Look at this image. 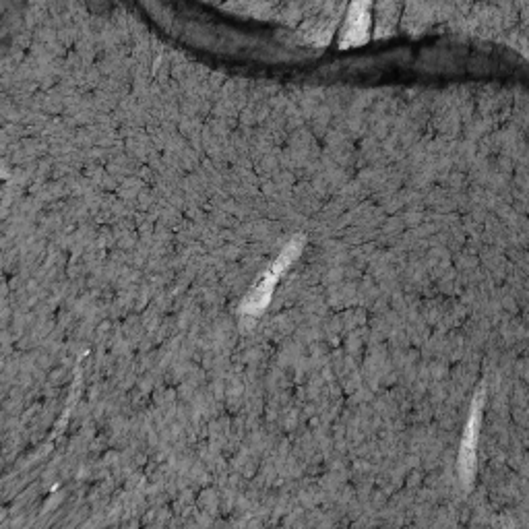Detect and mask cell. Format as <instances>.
<instances>
[{
    "label": "cell",
    "mask_w": 529,
    "mask_h": 529,
    "mask_svg": "<svg viewBox=\"0 0 529 529\" xmlns=\"http://www.w3.org/2000/svg\"><path fill=\"white\" fill-rule=\"evenodd\" d=\"M302 248H304V236H294L284 246V251L279 253V257L271 263V267L259 277V282L255 284L251 294L244 298V302H242V317L244 319H255L263 313V308H267V304L271 302V296L275 292L277 282L292 267V263L300 257Z\"/></svg>",
    "instance_id": "obj_1"
},
{
    "label": "cell",
    "mask_w": 529,
    "mask_h": 529,
    "mask_svg": "<svg viewBox=\"0 0 529 529\" xmlns=\"http://www.w3.org/2000/svg\"><path fill=\"white\" fill-rule=\"evenodd\" d=\"M482 403H484V393H478L472 403V412H470L468 424H465L463 439H461L459 476H461V482L465 484H470L476 474V447H478L480 426H482Z\"/></svg>",
    "instance_id": "obj_2"
},
{
    "label": "cell",
    "mask_w": 529,
    "mask_h": 529,
    "mask_svg": "<svg viewBox=\"0 0 529 529\" xmlns=\"http://www.w3.org/2000/svg\"><path fill=\"white\" fill-rule=\"evenodd\" d=\"M368 29H370L368 5H362V3L352 5L346 27H344V34H341V48L364 44L368 40Z\"/></svg>",
    "instance_id": "obj_3"
}]
</instances>
